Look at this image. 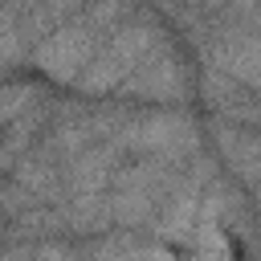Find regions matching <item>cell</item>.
<instances>
[{"label": "cell", "instance_id": "1", "mask_svg": "<svg viewBox=\"0 0 261 261\" xmlns=\"http://www.w3.org/2000/svg\"><path fill=\"white\" fill-rule=\"evenodd\" d=\"M159 41V24L151 12H126L122 20L110 24V33L102 37V45L94 49V57L82 65V73L69 82L82 94H110L118 90V82L130 73V65Z\"/></svg>", "mask_w": 261, "mask_h": 261}, {"label": "cell", "instance_id": "2", "mask_svg": "<svg viewBox=\"0 0 261 261\" xmlns=\"http://www.w3.org/2000/svg\"><path fill=\"white\" fill-rule=\"evenodd\" d=\"M114 143L130 155H159V159H188L200 147V130L184 110H147L126 114Z\"/></svg>", "mask_w": 261, "mask_h": 261}, {"label": "cell", "instance_id": "3", "mask_svg": "<svg viewBox=\"0 0 261 261\" xmlns=\"http://www.w3.org/2000/svg\"><path fill=\"white\" fill-rule=\"evenodd\" d=\"M118 90L126 98H143V102H179L188 94V65L179 61V53L159 37L135 65L130 73L118 82Z\"/></svg>", "mask_w": 261, "mask_h": 261}, {"label": "cell", "instance_id": "4", "mask_svg": "<svg viewBox=\"0 0 261 261\" xmlns=\"http://www.w3.org/2000/svg\"><path fill=\"white\" fill-rule=\"evenodd\" d=\"M208 65L220 69L224 77L257 90L261 77V45H257V29H228L220 24V33L208 41Z\"/></svg>", "mask_w": 261, "mask_h": 261}, {"label": "cell", "instance_id": "5", "mask_svg": "<svg viewBox=\"0 0 261 261\" xmlns=\"http://www.w3.org/2000/svg\"><path fill=\"white\" fill-rule=\"evenodd\" d=\"M212 139H216V151L228 159V167L241 175V184L253 192L257 188V163H261V143H257V126H241V122H228V118H212Z\"/></svg>", "mask_w": 261, "mask_h": 261}, {"label": "cell", "instance_id": "6", "mask_svg": "<svg viewBox=\"0 0 261 261\" xmlns=\"http://www.w3.org/2000/svg\"><path fill=\"white\" fill-rule=\"evenodd\" d=\"M37 98H41V94H37V86H29V82L0 86V126H4V122H12L20 110H29Z\"/></svg>", "mask_w": 261, "mask_h": 261}, {"label": "cell", "instance_id": "7", "mask_svg": "<svg viewBox=\"0 0 261 261\" xmlns=\"http://www.w3.org/2000/svg\"><path fill=\"white\" fill-rule=\"evenodd\" d=\"M228 0H204V8H224Z\"/></svg>", "mask_w": 261, "mask_h": 261}]
</instances>
